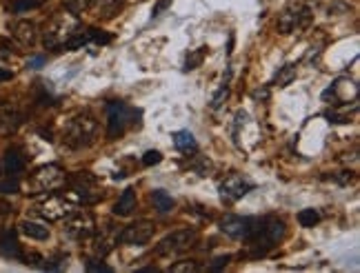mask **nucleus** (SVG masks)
<instances>
[{
    "label": "nucleus",
    "instance_id": "obj_1",
    "mask_svg": "<svg viewBox=\"0 0 360 273\" xmlns=\"http://www.w3.org/2000/svg\"><path fill=\"white\" fill-rule=\"evenodd\" d=\"M87 43H89V36L83 29L78 16L72 12L56 14L43 32V45L47 50H61V47H65V50L72 52Z\"/></svg>",
    "mask_w": 360,
    "mask_h": 273
},
{
    "label": "nucleus",
    "instance_id": "obj_2",
    "mask_svg": "<svg viewBox=\"0 0 360 273\" xmlns=\"http://www.w3.org/2000/svg\"><path fill=\"white\" fill-rule=\"evenodd\" d=\"M285 222L276 218V216H269V218H260V224L251 238V247H254V256H265L269 249L278 247L280 242L285 238Z\"/></svg>",
    "mask_w": 360,
    "mask_h": 273
},
{
    "label": "nucleus",
    "instance_id": "obj_3",
    "mask_svg": "<svg viewBox=\"0 0 360 273\" xmlns=\"http://www.w3.org/2000/svg\"><path fill=\"white\" fill-rule=\"evenodd\" d=\"M96 131H98V124H96L94 116L81 113L67 122L65 131H63V140H65L67 147L83 149V147H89V144L94 142Z\"/></svg>",
    "mask_w": 360,
    "mask_h": 273
},
{
    "label": "nucleus",
    "instance_id": "obj_4",
    "mask_svg": "<svg viewBox=\"0 0 360 273\" xmlns=\"http://www.w3.org/2000/svg\"><path fill=\"white\" fill-rule=\"evenodd\" d=\"M136 116L138 111L131 109L125 102H109L107 105V138L116 140L136 124Z\"/></svg>",
    "mask_w": 360,
    "mask_h": 273
},
{
    "label": "nucleus",
    "instance_id": "obj_5",
    "mask_svg": "<svg viewBox=\"0 0 360 273\" xmlns=\"http://www.w3.org/2000/svg\"><path fill=\"white\" fill-rule=\"evenodd\" d=\"M67 180V175L63 173V169L58 164H43L38 167L32 175H29L27 187L32 193H50L61 189Z\"/></svg>",
    "mask_w": 360,
    "mask_h": 273
},
{
    "label": "nucleus",
    "instance_id": "obj_6",
    "mask_svg": "<svg viewBox=\"0 0 360 273\" xmlns=\"http://www.w3.org/2000/svg\"><path fill=\"white\" fill-rule=\"evenodd\" d=\"M65 182L70 184V189L76 193L78 200H81L83 204H94L103 198V191L98 187V178L89 171H78V173L70 175Z\"/></svg>",
    "mask_w": 360,
    "mask_h": 273
},
{
    "label": "nucleus",
    "instance_id": "obj_7",
    "mask_svg": "<svg viewBox=\"0 0 360 273\" xmlns=\"http://www.w3.org/2000/svg\"><path fill=\"white\" fill-rule=\"evenodd\" d=\"M314 21V14H311V9L303 3H291L289 7L283 9V14L278 16V32L280 34H291L296 32V29H307Z\"/></svg>",
    "mask_w": 360,
    "mask_h": 273
},
{
    "label": "nucleus",
    "instance_id": "obj_8",
    "mask_svg": "<svg viewBox=\"0 0 360 273\" xmlns=\"http://www.w3.org/2000/svg\"><path fill=\"white\" fill-rule=\"evenodd\" d=\"M198 242V233L193 229H180V231H173L169 236H165L158 247L153 249L156 256H171V253H182L191 249L193 245Z\"/></svg>",
    "mask_w": 360,
    "mask_h": 273
},
{
    "label": "nucleus",
    "instance_id": "obj_9",
    "mask_svg": "<svg viewBox=\"0 0 360 273\" xmlns=\"http://www.w3.org/2000/svg\"><path fill=\"white\" fill-rule=\"evenodd\" d=\"M65 233L72 240H89L96 233V220L89 211H72L70 216L65 218Z\"/></svg>",
    "mask_w": 360,
    "mask_h": 273
},
{
    "label": "nucleus",
    "instance_id": "obj_10",
    "mask_svg": "<svg viewBox=\"0 0 360 273\" xmlns=\"http://www.w3.org/2000/svg\"><path fill=\"white\" fill-rule=\"evenodd\" d=\"M260 224V218H242V216H227L220 222V231L236 240H251Z\"/></svg>",
    "mask_w": 360,
    "mask_h": 273
},
{
    "label": "nucleus",
    "instance_id": "obj_11",
    "mask_svg": "<svg viewBox=\"0 0 360 273\" xmlns=\"http://www.w3.org/2000/svg\"><path fill=\"white\" fill-rule=\"evenodd\" d=\"M72 211H74L72 202L67 200L65 196H56V193H52V196H47L45 200H41L36 204L38 216H43L45 220H50V222L65 220Z\"/></svg>",
    "mask_w": 360,
    "mask_h": 273
},
{
    "label": "nucleus",
    "instance_id": "obj_12",
    "mask_svg": "<svg viewBox=\"0 0 360 273\" xmlns=\"http://www.w3.org/2000/svg\"><path fill=\"white\" fill-rule=\"evenodd\" d=\"M153 222L149 220H138V222H134L129 224V227H125L120 231V236L118 240L123 242V245H131V247H142V245H147V242L153 238Z\"/></svg>",
    "mask_w": 360,
    "mask_h": 273
},
{
    "label": "nucleus",
    "instance_id": "obj_13",
    "mask_svg": "<svg viewBox=\"0 0 360 273\" xmlns=\"http://www.w3.org/2000/svg\"><path fill=\"white\" fill-rule=\"evenodd\" d=\"M220 198L225 202H236L251 189V182H247L240 173H229L225 180L220 182Z\"/></svg>",
    "mask_w": 360,
    "mask_h": 273
},
{
    "label": "nucleus",
    "instance_id": "obj_14",
    "mask_svg": "<svg viewBox=\"0 0 360 273\" xmlns=\"http://www.w3.org/2000/svg\"><path fill=\"white\" fill-rule=\"evenodd\" d=\"M118 236L120 231H116L112 224H105V227L96 233L94 240H92V251L96 258H105L109 256V253L116 249V245H118Z\"/></svg>",
    "mask_w": 360,
    "mask_h": 273
},
{
    "label": "nucleus",
    "instance_id": "obj_15",
    "mask_svg": "<svg viewBox=\"0 0 360 273\" xmlns=\"http://www.w3.org/2000/svg\"><path fill=\"white\" fill-rule=\"evenodd\" d=\"M21 124V113L12 102L0 105V133H12Z\"/></svg>",
    "mask_w": 360,
    "mask_h": 273
},
{
    "label": "nucleus",
    "instance_id": "obj_16",
    "mask_svg": "<svg viewBox=\"0 0 360 273\" xmlns=\"http://www.w3.org/2000/svg\"><path fill=\"white\" fill-rule=\"evenodd\" d=\"M0 256H5L9 260H23V251H21V245H18L16 231L9 229L0 236Z\"/></svg>",
    "mask_w": 360,
    "mask_h": 273
},
{
    "label": "nucleus",
    "instance_id": "obj_17",
    "mask_svg": "<svg viewBox=\"0 0 360 273\" xmlns=\"http://www.w3.org/2000/svg\"><path fill=\"white\" fill-rule=\"evenodd\" d=\"M12 34L18 43H21L23 47H32L36 43V38H38V32H36V25L32 21H18L14 23L12 27Z\"/></svg>",
    "mask_w": 360,
    "mask_h": 273
},
{
    "label": "nucleus",
    "instance_id": "obj_18",
    "mask_svg": "<svg viewBox=\"0 0 360 273\" xmlns=\"http://www.w3.org/2000/svg\"><path fill=\"white\" fill-rule=\"evenodd\" d=\"M134 209H136V191L134 189H125L123 196L118 198V202L114 204V213L118 218H127Z\"/></svg>",
    "mask_w": 360,
    "mask_h": 273
},
{
    "label": "nucleus",
    "instance_id": "obj_19",
    "mask_svg": "<svg viewBox=\"0 0 360 273\" xmlns=\"http://www.w3.org/2000/svg\"><path fill=\"white\" fill-rule=\"evenodd\" d=\"M27 167V162H25V155L18 151V149H9L5 153V171L9 175H18V173H23Z\"/></svg>",
    "mask_w": 360,
    "mask_h": 273
},
{
    "label": "nucleus",
    "instance_id": "obj_20",
    "mask_svg": "<svg viewBox=\"0 0 360 273\" xmlns=\"http://www.w3.org/2000/svg\"><path fill=\"white\" fill-rule=\"evenodd\" d=\"M173 144H176V149L182 151V153H189V151H196L198 149V142L193 138L191 131H176L173 133Z\"/></svg>",
    "mask_w": 360,
    "mask_h": 273
},
{
    "label": "nucleus",
    "instance_id": "obj_21",
    "mask_svg": "<svg viewBox=\"0 0 360 273\" xmlns=\"http://www.w3.org/2000/svg\"><path fill=\"white\" fill-rule=\"evenodd\" d=\"M21 231L25 233L27 238H34V240H47L50 238V229L43 227V224H38V222H21Z\"/></svg>",
    "mask_w": 360,
    "mask_h": 273
},
{
    "label": "nucleus",
    "instance_id": "obj_22",
    "mask_svg": "<svg viewBox=\"0 0 360 273\" xmlns=\"http://www.w3.org/2000/svg\"><path fill=\"white\" fill-rule=\"evenodd\" d=\"M151 200H153V204H156V209H158L160 213H169L171 209H173V198L169 196L167 191H153L151 193Z\"/></svg>",
    "mask_w": 360,
    "mask_h": 273
},
{
    "label": "nucleus",
    "instance_id": "obj_23",
    "mask_svg": "<svg viewBox=\"0 0 360 273\" xmlns=\"http://www.w3.org/2000/svg\"><path fill=\"white\" fill-rule=\"evenodd\" d=\"M125 5V0H98V9L105 18H112L114 14H118V9Z\"/></svg>",
    "mask_w": 360,
    "mask_h": 273
},
{
    "label": "nucleus",
    "instance_id": "obj_24",
    "mask_svg": "<svg viewBox=\"0 0 360 273\" xmlns=\"http://www.w3.org/2000/svg\"><path fill=\"white\" fill-rule=\"evenodd\" d=\"M96 0H65V7L70 9L72 14H83V12H89V9L94 7Z\"/></svg>",
    "mask_w": 360,
    "mask_h": 273
},
{
    "label": "nucleus",
    "instance_id": "obj_25",
    "mask_svg": "<svg viewBox=\"0 0 360 273\" xmlns=\"http://www.w3.org/2000/svg\"><path fill=\"white\" fill-rule=\"evenodd\" d=\"M296 78V67L294 65H285L283 69H280V74L276 76V80H274V85H278V87H287L291 80Z\"/></svg>",
    "mask_w": 360,
    "mask_h": 273
},
{
    "label": "nucleus",
    "instance_id": "obj_26",
    "mask_svg": "<svg viewBox=\"0 0 360 273\" xmlns=\"http://www.w3.org/2000/svg\"><path fill=\"white\" fill-rule=\"evenodd\" d=\"M205 56H207L205 47H200V50L191 52V54L187 56V63H184V69H198V67L202 65V61H205Z\"/></svg>",
    "mask_w": 360,
    "mask_h": 273
},
{
    "label": "nucleus",
    "instance_id": "obj_27",
    "mask_svg": "<svg viewBox=\"0 0 360 273\" xmlns=\"http://www.w3.org/2000/svg\"><path fill=\"white\" fill-rule=\"evenodd\" d=\"M318 220H320V216H318V211L316 209H303L298 213V222L303 224V227H316L318 224Z\"/></svg>",
    "mask_w": 360,
    "mask_h": 273
},
{
    "label": "nucleus",
    "instance_id": "obj_28",
    "mask_svg": "<svg viewBox=\"0 0 360 273\" xmlns=\"http://www.w3.org/2000/svg\"><path fill=\"white\" fill-rule=\"evenodd\" d=\"M171 271L173 273H196V271H200V265L193 260H182V262H176V265H171Z\"/></svg>",
    "mask_w": 360,
    "mask_h": 273
},
{
    "label": "nucleus",
    "instance_id": "obj_29",
    "mask_svg": "<svg viewBox=\"0 0 360 273\" xmlns=\"http://www.w3.org/2000/svg\"><path fill=\"white\" fill-rule=\"evenodd\" d=\"M36 7H41V0H16V3L12 5L16 14L29 12V9H36Z\"/></svg>",
    "mask_w": 360,
    "mask_h": 273
},
{
    "label": "nucleus",
    "instance_id": "obj_30",
    "mask_svg": "<svg viewBox=\"0 0 360 273\" xmlns=\"http://www.w3.org/2000/svg\"><path fill=\"white\" fill-rule=\"evenodd\" d=\"M18 189H21V184H18L16 175H9L7 180L0 182V193H16Z\"/></svg>",
    "mask_w": 360,
    "mask_h": 273
},
{
    "label": "nucleus",
    "instance_id": "obj_31",
    "mask_svg": "<svg viewBox=\"0 0 360 273\" xmlns=\"http://www.w3.org/2000/svg\"><path fill=\"white\" fill-rule=\"evenodd\" d=\"M87 271H92V273H98V271L112 273L114 269L109 265H105V262H100V260H89V262H87Z\"/></svg>",
    "mask_w": 360,
    "mask_h": 273
},
{
    "label": "nucleus",
    "instance_id": "obj_32",
    "mask_svg": "<svg viewBox=\"0 0 360 273\" xmlns=\"http://www.w3.org/2000/svg\"><path fill=\"white\" fill-rule=\"evenodd\" d=\"M162 160V155L158 151H147L142 155V164L145 167H153V164H158Z\"/></svg>",
    "mask_w": 360,
    "mask_h": 273
},
{
    "label": "nucleus",
    "instance_id": "obj_33",
    "mask_svg": "<svg viewBox=\"0 0 360 273\" xmlns=\"http://www.w3.org/2000/svg\"><path fill=\"white\" fill-rule=\"evenodd\" d=\"M227 96H229V87H227V83H225V85L220 87V91H218L216 98L211 100V107H213V109H218V107L222 105V100H227Z\"/></svg>",
    "mask_w": 360,
    "mask_h": 273
},
{
    "label": "nucleus",
    "instance_id": "obj_34",
    "mask_svg": "<svg viewBox=\"0 0 360 273\" xmlns=\"http://www.w3.org/2000/svg\"><path fill=\"white\" fill-rule=\"evenodd\" d=\"M14 56V45L7 38H0V58H12Z\"/></svg>",
    "mask_w": 360,
    "mask_h": 273
},
{
    "label": "nucleus",
    "instance_id": "obj_35",
    "mask_svg": "<svg viewBox=\"0 0 360 273\" xmlns=\"http://www.w3.org/2000/svg\"><path fill=\"white\" fill-rule=\"evenodd\" d=\"M167 7H171V0H158L156 7H153V16H160Z\"/></svg>",
    "mask_w": 360,
    "mask_h": 273
},
{
    "label": "nucleus",
    "instance_id": "obj_36",
    "mask_svg": "<svg viewBox=\"0 0 360 273\" xmlns=\"http://www.w3.org/2000/svg\"><path fill=\"white\" fill-rule=\"evenodd\" d=\"M229 262V256H222V258H216L213 260V265L209 267V271H218V269H222Z\"/></svg>",
    "mask_w": 360,
    "mask_h": 273
},
{
    "label": "nucleus",
    "instance_id": "obj_37",
    "mask_svg": "<svg viewBox=\"0 0 360 273\" xmlns=\"http://www.w3.org/2000/svg\"><path fill=\"white\" fill-rule=\"evenodd\" d=\"M12 72H7V69H3V67H0V83H5V80H12Z\"/></svg>",
    "mask_w": 360,
    "mask_h": 273
},
{
    "label": "nucleus",
    "instance_id": "obj_38",
    "mask_svg": "<svg viewBox=\"0 0 360 273\" xmlns=\"http://www.w3.org/2000/svg\"><path fill=\"white\" fill-rule=\"evenodd\" d=\"M267 96H269V91L267 89H258V91H254V98H267Z\"/></svg>",
    "mask_w": 360,
    "mask_h": 273
},
{
    "label": "nucleus",
    "instance_id": "obj_39",
    "mask_svg": "<svg viewBox=\"0 0 360 273\" xmlns=\"http://www.w3.org/2000/svg\"><path fill=\"white\" fill-rule=\"evenodd\" d=\"M32 65H34V67H38V65H43V58H34V61H32Z\"/></svg>",
    "mask_w": 360,
    "mask_h": 273
}]
</instances>
